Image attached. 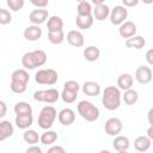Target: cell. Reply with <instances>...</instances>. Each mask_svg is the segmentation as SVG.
Segmentation results:
<instances>
[{
  "mask_svg": "<svg viewBox=\"0 0 153 153\" xmlns=\"http://www.w3.org/2000/svg\"><path fill=\"white\" fill-rule=\"evenodd\" d=\"M121 99H122V94L118 87L108 86L104 88L103 97H102V104L106 110L114 111L118 109L121 105Z\"/></svg>",
  "mask_w": 153,
  "mask_h": 153,
  "instance_id": "6da1fadb",
  "label": "cell"
},
{
  "mask_svg": "<svg viewBox=\"0 0 153 153\" xmlns=\"http://www.w3.org/2000/svg\"><path fill=\"white\" fill-rule=\"evenodd\" d=\"M45 62L47 54L44 50L41 49L27 51L22 56V65L25 69H35L37 67H42Z\"/></svg>",
  "mask_w": 153,
  "mask_h": 153,
  "instance_id": "7a4b0ae2",
  "label": "cell"
},
{
  "mask_svg": "<svg viewBox=\"0 0 153 153\" xmlns=\"http://www.w3.org/2000/svg\"><path fill=\"white\" fill-rule=\"evenodd\" d=\"M57 115L59 114L56 112V109L54 106H51V105L43 106L41 109V111H39L38 120H37L39 128H42L44 130H49L53 127V124H54Z\"/></svg>",
  "mask_w": 153,
  "mask_h": 153,
  "instance_id": "3957f363",
  "label": "cell"
},
{
  "mask_svg": "<svg viewBox=\"0 0 153 153\" xmlns=\"http://www.w3.org/2000/svg\"><path fill=\"white\" fill-rule=\"evenodd\" d=\"M76 108H78L79 115L87 122H94L99 118V115H100L99 109L88 100H80Z\"/></svg>",
  "mask_w": 153,
  "mask_h": 153,
  "instance_id": "277c9868",
  "label": "cell"
},
{
  "mask_svg": "<svg viewBox=\"0 0 153 153\" xmlns=\"http://www.w3.org/2000/svg\"><path fill=\"white\" fill-rule=\"evenodd\" d=\"M79 90H80V85L78 81H75V80L66 81L63 85V90L61 92V99L67 104L74 103L76 100Z\"/></svg>",
  "mask_w": 153,
  "mask_h": 153,
  "instance_id": "5b68a950",
  "label": "cell"
},
{
  "mask_svg": "<svg viewBox=\"0 0 153 153\" xmlns=\"http://www.w3.org/2000/svg\"><path fill=\"white\" fill-rule=\"evenodd\" d=\"M57 72L53 68L38 69L35 74V81L39 85H55L57 82Z\"/></svg>",
  "mask_w": 153,
  "mask_h": 153,
  "instance_id": "8992f818",
  "label": "cell"
},
{
  "mask_svg": "<svg viewBox=\"0 0 153 153\" xmlns=\"http://www.w3.org/2000/svg\"><path fill=\"white\" fill-rule=\"evenodd\" d=\"M61 98V93L56 88H48V90H39L33 93V99L42 103L53 104L56 103Z\"/></svg>",
  "mask_w": 153,
  "mask_h": 153,
  "instance_id": "52a82bcc",
  "label": "cell"
},
{
  "mask_svg": "<svg viewBox=\"0 0 153 153\" xmlns=\"http://www.w3.org/2000/svg\"><path fill=\"white\" fill-rule=\"evenodd\" d=\"M127 17H128V10L122 5L115 6L110 12V22L114 25H120L121 26L124 22H127L126 20Z\"/></svg>",
  "mask_w": 153,
  "mask_h": 153,
  "instance_id": "ba28073f",
  "label": "cell"
},
{
  "mask_svg": "<svg viewBox=\"0 0 153 153\" xmlns=\"http://www.w3.org/2000/svg\"><path fill=\"white\" fill-rule=\"evenodd\" d=\"M122 128H123V124H122V121L117 117H111L109 118L106 122H105V126H104V130L108 135L110 136H117L121 131H122Z\"/></svg>",
  "mask_w": 153,
  "mask_h": 153,
  "instance_id": "9c48e42d",
  "label": "cell"
},
{
  "mask_svg": "<svg viewBox=\"0 0 153 153\" xmlns=\"http://www.w3.org/2000/svg\"><path fill=\"white\" fill-rule=\"evenodd\" d=\"M153 78V73H152V69L147 66H140L136 68L135 71V79L139 84H142V85H146L148 84Z\"/></svg>",
  "mask_w": 153,
  "mask_h": 153,
  "instance_id": "30bf717a",
  "label": "cell"
},
{
  "mask_svg": "<svg viewBox=\"0 0 153 153\" xmlns=\"http://www.w3.org/2000/svg\"><path fill=\"white\" fill-rule=\"evenodd\" d=\"M47 19H49V13L44 8H36L32 10L29 14V20L32 23V25H41L43 24Z\"/></svg>",
  "mask_w": 153,
  "mask_h": 153,
  "instance_id": "8fae6325",
  "label": "cell"
},
{
  "mask_svg": "<svg viewBox=\"0 0 153 153\" xmlns=\"http://www.w3.org/2000/svg\"><path fill=\"white\" fill-rule=\"evenodd\" d=\"M136 25H135V23L134 22H130V20H127V22H124L121 26H120V29H118V33H120V36L122 37V38H130V37H133V36H135V33H136Z\"/></svg>",
  "mask_w": 153,
  "mask_h": 153,
  "instance_id": "7c38bea8",
  "label": "cell"
},
{
  "mask_svg": "<svg viewBox=\"0 0 153 153\" xmlns=\"http://www.w3.org/2000/svg\"><path fill=\"white\" fill-rule=\"evenodd\" d=\"M57 118L62 126H71L75 121V112L69 108H65L59 112Z\"/></svg>",
  "mask_w": 153,
  "mask_h": 153,
  "instance_id": "4fadbf2b",
  "label": "cell"
},
{
  "mask_svg": "<svg viewBox=\"0 0 153 153\" xmlns=\"http://www.w3.org/2000/svg\"><path fill=\"white\" fill-rule=\"evenodd\" d=\"M67 42L72 45V47H75V48H81L85 43V39H84V36L80 31L78 30H71L68 33H67Z\"/></svg>",
  "mask_w": 153,
  "mask_h": 153,
  "instance_id": "5bb4252c",
  "label": "cell"
},
{
  "mask_svg": "<svg viewBox=\"0 0 153 153\" xmlns=\"http://www.w3.org/2000/svg\"><path fill=\"white\" fill-rule=\"evenodd\" d=\"M24 38L31 42L38 41L42 37V29L38 25H29L24 30Z\"/></svg>",
  "mask_w": 153,
  "mask_h": 153,
  "instance_id": "9a60e30c",
  "label": "cell"
},
{
  "mask_svg": "<svg viewBox=\"0 0 153 153\" xmlns=\"http://www.w3.org/2000/svg\"><path fill=\"white\" fill-rule=\"evenodd\" d=\"M13 133H14V128L10 121L6 120L0 121V141H5L6 139L11 137Z\"/></svg>",
  "mask_w": 153,
  "mask_h": 153,
  "instance_id": "2e32d148",
  "label": "cell"
},
{
  "mask_svg": "<svg viewBox=\"0 0 153 153\" xmlns=\"http://www.w3.org/2000/svg\"><path fill=\"white\" fill-rule=\"evenodd\" d=\"M110 12H111L110 7H109L106 4H103V5L97 6V7L93 8L92 16H93V18H94L96 20L103 22L104 19H106L108 17H110Z\"/></svg>",
  "mask_w": 153,
  "mask_h": 153,
  "instance_id": "e0dca14e",
  "label": "cell"
},
{
  "mask_svg": "<svg viewBox=\"0 0 153 153\" xmlns=\"http://www.w3.org/2000/svg\"><path fill=\"white\" fill-rule=\"evenodd\" d=\"M47 29H48V32L62 31V29H63V20L59 16H50L48 22H47Z\"/></svg>",
  "mask_w": 153,
  "mask_h": 153,
  "instance_id": "ac0fdd59",
  "label": "cell"
},
{
  "mask_svg": "<svg viewBox=\"0 0 153 153\" xmlns=\"http://www.w3.org/2000/svg\"><path fill=\"white\" fill-rule=\"evenodd\" d=\"M82 92L90 97H97L100 93V86L96 81H85L82 85Z\"/></svg>",
  "mask_w": 153,
  "mask_h": 153,
  "instance_id": "d6986e66",
  "label": "cell"
},
{
  "mask_svg": "<svg viewBox=\"0 0 153 153\" xmlns=\"http://www.w3.org/2000/svg\"><path fill=\"white\" fill-rule=\"evenodd\" d=\"M133 82H134V79L129 73H122L117 78V86L120 90H123V91L130 90L133 86Z\"/></svg>",
  "mask_w": 153,
  "mask_h": 153,
  "instance_id": "ffe728a7",
  "label": "cell"
},
{
  "mask_svg": "<svg viewBox=\"0 0 153 153\" xmlns=\"http://www.w3.org/2000/svg\"><path fill=\"white\" fill-rule=\"evenodd\" d=\"M11 81L27 85L29 81H30V75H29V73H27L26 69H16L11 74Z\"/></svg>",
  "mask_w": 153,
  "mask_h": 153,
  "instance_id": "44dd1931",
  "label": "cell"
},
{
  "mask_svg": "<svg viewBox=\"0 0 153 153\" xmlns=\"http://www.w3.org/2000/svg\"><path fill=\"white\" fill-rule=\"evenodd\" d=\"M151 139L146 135H141V136H137L135 140H134V147L137 152H146L151 147Z\"/></svg>",
  "mask_w": 153,
  "mask_h": 153,
  "instance_id": "7402d4cb",
  "label": "cell"
},
{
  "mask_svg": "<svg viewBox=\"0 0 153 153\" xmlns=\"http://www.w3.org/2000/svg\"><path fill=\"white\" fill-rule=\"evenodd\" d=\"M16 126L19 128V129H29L32 123H33V117L32 115H18L16 116Z\"/></svg>",
  "mask_w": 153,
  "mask_h": 153,
  "instance_id": "603a6c76",
  "label": "cell"
},
{
  "mask_svg": "<svg viewBox=\"0 0 153 153\" xmlns=\"http://www.w3.org/2000/svg\"><path fill=\"white\" fill-rule=\"evenodd\" d=\"M130 146V141L127 136H123V135H117L114 141H112V147L117 151V152H121V151H127Z\"/></svg>",
  "mask_w": 153,
  "mask_h": 153,
  "instance_id": "cb8c5ba5",
  "label": "cell"
},
{
  "mask_svg": "<svg viewBox=\"0 0 153 153\" xmlns=\"http://www.w3.org/2000/svg\"><path fill=\"white\" fill-rule=\"evenodd\" d=\"M99 56H100V50L94 45H88L84 49V57L86 61H90V62L97 61Z\"/></svg>",
  "mask_w": 153,
  "mask_h": 153,
  "instance_id": "d4e9b609",
  "label": "cell"
},
{
  "mask_svg": "<svg viewBox=\"0 0 153 153\" xmlns=\"http://www.w3.org/2000/svg\"><path fill=\"white\" fill-rule=\"evenodd\" d=\"M145 44H146V41H145V38L142 37V36H133V37H130V38H128V39H126V45L128 47V48H134V49H142L143 47H145Z\"/></svg>",
  "mask_w": 153,
  "mask_h": 153,
  "instance_id": "484cf974",
  "label": "cell"
},
{
  "mask_svg": "<svg viewBox=\"0 0 153 153\" xmlns=\"http://www.w3.org/2000/svg\"><path fill=\"white\" fill-rule=\"evenodd\" d=\"M23 139H24V141H25L26 143H29V145H31V146H33V145H36L38 141H41V136H39L38 133H37L36 130H33V129H26V130L24 131V134H23Z\"/></svg>",
  "mask_w": 153,
  "mask_h": 153,
  "instance_id": "4316f807",
  "label": "cell"
},
{
  "mask_svg": "<svg viewBox=\"0 0 153 153\" xmlns=\"http://www.w3.org/2000/svg\"><path fill=\"white\" fill-rule=\"evenodd\" d=\"M93 16H86V17H80V16H76L75 18V23H76V26L81 30H86V29H90L92 25H93Z\"/></svg>",
  "mask_w": 153,
  "mask_h": 153,
  "instance_id": "83f0119b",
  "label": "cell"
},
{
  "mask_svg": "<svg viewBox=\"0 0 153 153\" xmlns=\"http://www.w3.org/2000/svg\"><path fill=\"white\" fill-rule=\"evenodd\" d=\"M122 99L127 105H134V104H136V102L139 99V93L136 90H133V88L127 90V91H124Z\"/></svg>",
  "mask_w": 153,
  "mask_h": 153,
  "instance_id": "f1b7e54d",
  "label": "cell"
},
{
  "mask_svg": "<svg viewBox=\"0 0 153 153\" xmlns=\"http://www.w3.org/2000/svg\"><path fill=\"white\" fill-rule=\"evenodd\" d=\"M16 116L18 115H32V108L26 102H18L13 108Z\"/></svg>",
  "mask_w": 153,
  "mask_h": 153,
  "instance_id": "f546056e",
  "label": "cell"
},
{
  "mask_svg": "<svg viewBox=\"0 0 153 153\" xmlns=\"http://www.w3.org/2000/svg\"><path fill=\"white\" fill-rule=\"evenodd\" d=\"M76 11H78V16H80V17L92 16V13H93V8L88 1H80L78 4Z\"/></svg>",
  "mask_w": 153,
  "mask_h": 153,
  "instance_id": "4dcf8cb0",
  "label": "cell"
},
{
  "mask_svg": "<svg viewBox=\"0 0 153 153\" xmlns=\"http://www.w3.org/2000/svg\"><path fill=\"white\" fill-rule=\"evenodd\" d=\"M57 140V133L54 130H47L41 135V142L45 146L55 143Z\"/></svg>",
  "mask_w": 153,
  "mask_h": 153,
  "instance_id": "1f68e13d",
  "label": "cell"
},
{
  "mask_svg": "<svg viewBox=\"0 0 153 153\" xmlns=\"http://www.w3.org/2000/svg\"><path fill=\"white\" fill-rule=\"evenodd\" d=\"M48 39L51 44H61L65 39V33L62 31H56V32H48Z\"/></svg>",
  "mask_w": 153,
  "mask_h": 153,
  "instance_id": "d6a6232c",
  "label": "cell"
},
{
  "mask_svg": "<svg viewBox=\"0 0 153 153\" xmlns=\"http://www.w3.org/2000/svg\"><path fill=\"white\" fill-rule=\"evenodd\" d=\"M12 22V14L6 8H0V24L7 25Z\"/></svg>",
  "mask_w": 153,
  "mask_h": 153,
  "instance_id": "836d02e7",
  "label": "cell"
},
{
  "mask_svg": "<svg viewBox=\"0 0 153 153\" xmlns=\"http://www.w3.org/2000/svg\"><path fill=\"white\" fill-rule=\"evenodd\" d=\"M26 87L27 85H24V84H20V82H14V81H11L10 84V88L13 93H17V94H20V93H24L26 91Z\"/></svg>",
  "mask_w": 153,
  "mask_h": 153,
  "instance_id": "e575fe53",
  "label": "cell"
},
{
  "mask_svg": "<svg viewBox=\"0 0 153 153\" xmlns=\"http://www.w3.org/2000/svg\"><path fill=\"white\" fill-rule=\"evenodd\" d=\"M6 4H7V6H8L12 11L17 12V11H19V10L23 8V6H24V0H7Z\"/></svg>",
  "mask_w": 153,
  "mask_h": 153,
  "instance_id": "d590c367",
  "label": "cell"
},
{
  "mask_svg": "<svg viewBox=\"0 0 153 153\" xmlns=\"http://www.w3.org/2000/svg\"><path fill=\"white\" fill-rule=\"evenodd\" d=\"M47 153H67L66 152V149L62 147V146H51L48 151H47Z\"/></svg>",
  "mask_w": 153,
  "mask_h": 153,
  "instance_id": "8d00e7d4",
  "label": "cell"
},
{
  "mask_svg": "<svg viewBox=\"0 0 153 153\" xmlns=\"http://www.w3.org/2000/svg\"><path fill=\"white\" fill-rule=\"evenodd\" d=\"M31 4L37 8H44L45 6H48V0H31Z\"/></svg>",
  "mask_w": 153,
  "mask_h": 153,
  "instance_id": "74e56055",
  "label": "cell"
},
{
  "mask_svg": "<svg viewBox=\"0 0 153 153\" xmlns=\"http://www.w3.org/2000/svg\"><path fill=\"white\" fill-rule=\"evenodd\" d=\"M145 57H146V61H147L149 65L153 66V48H152V49H148V50L146 51Z\"/></svg>",
  "mask_w": 153,
  "mask_h": 153,
  "instance_id": "f35d334b",
  "label": "cell"
},
{
  "mask_svg": "<svg viewBox=\"0 0 153 153\" xmlns=\"http://www.w3.org/2000/svg\"><path fill=\"white\" fill-rule=\"evenodd\" d=\"M25 153H43V152H42L41 147H38V146L33 145V146H30V147H27V149L25 151Z\"/></svg>",
  "mask_w": 153,
  "mask_h": 153,
  "instance_id": "ab89813d",
  "label": "cell"
},
{
  "mask_svg": "<svg viewBox=\"0 0 153 153\" xmlns=\"http://www.w3.org/2000/svg\"><path fill=\"white\" fill-rule=\"evenodd\" d=\"M6 111H7V106L6 103L4 100H0V117L4 118L6 116Z\"/></svg>",
  "mask_w": 153,
  "mask_h": 153,
  "instance_id": "60d3db41",
  "label": "cell"
},
{
  "mask_svg": "<svg viewBox=\"0 0 153 153\" xmlns=\"http://www.w3.org/2000/svg\"><path fill=\"white\" fill-rule=\"evenodd\" d=\"M122 2H123V6H124L126 8H127V7H134V6H136V5L139 4L137 0H123Z\"/></svg>",
  "mask_w": 153,
  "mask_h": 153,
  "instance_id": "b9f144b4",
  "label": "cell"
},
{
  "mask_svg": "<svg viewBox=\"0 0 153 153\" xmlns=\"http://www.w3.org/2000/svg\"><path fill=\"white\" fill-rule=\"evenodd\" d=\"M147 120H148V123H149L151 126H153V108L149 109V111H148V114H147Z\"/></svg>",
  "mask_w": 153,
  "mask_h": 153,
  "instance_id": "7bdbcfd3",
  "label": "cell"
},
{
  "mask_svg": "<svg viewBox=\"0 0 153 153\" xmlns=\"http://www.w3.org/2000/svg\"><path fill=\"white\" fill-rule=\"evenodd\" d=\"M147 136L151 139V141H153V126H149L147 129Z\"/></svg>",
  "mask_w": 153,
  "mask_h": 153,
  "instance_id": "ee69618b",
  "label": "cell"
},
{
  "mask_svg": "<svg viewBox=\"0 0 153 153\" xmlns=\"http://www.w3.org/2000/svg\"><path fill=\"white\" fill-rule=\"evenodd\" d=\"M92 4L94 5V7H97V6L103 5V4H104V1H103V0H92Z\"/></svg>",
  "mask_w": 153,
  "mask_h": 153,
  "instance_id": "f6af8a7d",
  "label": "cell"
},
{
  "mask_svg": "<svg viewBox=\"0 0 153 153\" xmlns=\"http://www.w3.org/2000/svg\"><path fill=\"white\" fill-rule=\"evenodd\" d=\"M99 153H111V152H110V151H108V149H102Z\"/></svg>",
  "mask_w": 153,
  "mask_h": 153,
  "instance_id": "bcb514c9",
  "label": "cell"
},
{
  "mask_svg": "<svg viewBox=\"0 0 153 153\" xmlns=\"http://www.w3.org/2000/svg\"><path fill=\"white\" fill-rule=\"evenodd\" d=\"M117 153H128L127 151H121V152H117Z\"/></svg>",
  "mask_w": 153,
  "mask_h": 153,
  "instance_id": "7dc6e473",
  "label": "cell"
}]
</instances>
